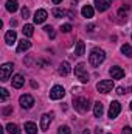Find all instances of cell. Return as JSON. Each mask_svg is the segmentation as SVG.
Returning a JSON list of instances; mask_svg holds the SVG:
<instances>
[{
	"mask_svg": "<svg viewBox=\"0 0 132 134\" xmlns=\"http://www.w3.org/2000/svg\"><path fill=\"white\" fill-rule=\"evenodd\" d=\"M104 59H106V53L103 50H99V48H93L90 52V55H89V63L93 67H98L99 64H103Z\"/></svg>",
	"mask_w": 132,
	"mask_h": 134,
	"instance_id": "cell-1",
	"label": "cell"
},
{
	"mask_svg": "<svg viewBox=\"0 0 132 134\" xmlns=\"http://www.w3.org/2000/svg\"><path fill=\"white\" fill-rule=\"evenodd\" d=\"M73 106H75V109L78 112L84 114V112H87L90 109V101H89V98H86V97H76L73 100Z\"/></svg>",
	"mask_w": 132,
	"mask_h": 134,
	"instance_id": "cell-2",
	"label": "cell"
},
{
	"mask_svg": "<svg viewBox=\"0 0 132 134\" xmlns=\"http://www.w3.org/2000/svg\"><path fill=\"white\" fill-rule=\"evenodd\" d=\"M75 75H76V78H78L81 83H89V73H87L86 66H84L82 63H79L78 66L75 67Z\"/></svg>",
	"mask_w": 132,
	"mask_h": 134,
	"instance_id": "cell-3",
	"label": "cell"
},
{
	"mask_svg": "<svg viewBox=\"0 0 132 134\" xmlns=\"http://www.w3.org/2000/svg\"><path fill=\"white\" fill-rule=\"evenodd\" d=\"M13 69H14L13 63H5L3 66L0 67V80L2 81H8L9 76L13 75Z\"/></svg>",
	"mask_w": 132,
	"mask_h": 134,
	"instance_id": "cell-4",
	"label": "cell"
},
{
	"mask_svg": "<svg viewBox=\"0 0 132 134\" xmlns=\"http://www.w3.org/2000/svg\"><path fill=\"white\" fill-rule=\"evenodd\" d=\"M97 89L101 94H109L113 89V81L112 80H103V81H99L97 84Z\"/></svg>",
	"mask_w": 132,
	"mask_h": 134,
	"instance_id": "cell-5",
	"label": "cell"
},
{
	"mask_svg": "<svg viewBox=\"0 0 132 134\" xmlns=\"http://www.w3.org/2000/svg\"><path fill=\"white\" fill-rule=\"evenodd\" d=\"M65 95V91L62 86H53V89L50 91V98L51 100H61Z\"/></svg>",
	"mask_w": 132,
	"mask_h": 134,
	"instance_id": "cell-6",
	"label": "cell"
},
{
	"mask_svg": "<svg viewBox=\"0 0 132 134\" xmlns=\"http://www.w3.org/2000/svg\"><path fill=\"white\" fill-rule=\"evenodd\" d=\"M19 103H20V106H22V108H25V109H30V108L34 104V98L30 95V94H25V95H20Z\"/></svg>",
	"mask_w": 132,
	"mask_h": 134,
	"instance_id": "cell-7",
	"label": "cell"
},
{
	"mask_svg": "<svg viewBox=\"0 0 132 134\" xmlns=\"http://www.w3.org/2000/svg\"><path fill=\"white\" fill-rule=\"evenodd\" d=\"M120 111H121V104L118 101H112L110 106H109V117L110 119H117L118 114H120Z\"/></svg>",
	"mask_w": 132,
	"mask_h": 134,
	"instance_id": "cell-8",
	"label": "cell"
},
{
	"mask_svg": "<svg viewBox=\"0 0 132 134\" xmlns=\"http://www.w3.org/2000/svg\"><path fill=\"white\" fill-rule=\"evenodd\" d=\"M48 17V14H47V11L45 9H37L36 13H34V22L36 24H44L45 22V19Z\"/></svg>",
	"mask_w": 132,
	"mask_h": 134,
	"instance_id": "cell-9",
	"label": "cell"
},
{
	"mask_svg": "<svg viewBox=\"0 0 132 134\" xmlns=\"http://www.w3.org/2000/svg\"><path fill=\"white\" fill-rule=\"evenodd\" d=\"M110 5H112V0H95V6H97V9H98L99 13L109 9Z\"/></svg>",
	"mask_w": 132,
	"mask_h": 134,
	"instance_id": "cell-10",
	"label": "cell"
},
{
	"mask_svg": "<svg viewBox=\"0 0 132 134\" xmlns=\"http://www.w3.org/2000/svg\"><path fill=\"white\" fill-rule=\"evenodd\" d=\"M110 75H112V78L113 80H121L123 76H124V70L121 69V67H118V66H115V67H110Z\"/></svg>",
	"mask_w": 132,
	"mask_h": 134,
	"instance_id": "cell-11",
	"label": "cell"
},
{
	"mask_svg": "<svg viewBox=\"0 0 132 134\" xmlns=\"http://www.w3.org/2000/svg\"><path fill=\"white\" fill-rule=\"evenodd\" d=\"M30 47H31V42H30L28 39H22V41H19V44H17V52H19V53L27 52Z\"/></svg>",
	"mask_w": 132,
	"mask_h": 134,
	"instance_id": "cell-12",
	"label": "cell"
},
{
	"mask_svg": "<svg viewBox=\"0 0 132 134\" xmlns=\"http://www.w3.org/2000/svg\"><path fill=\"white\" fill-rule=\"evenodd\" d=\"M23 83H25V80H23V76L22 75H14L13 76V87H16V89H20L22 86H23Z\"/></svg>",
	"mask_w": 132,
	"mask_h": 134,
	"instance_id": "cell-13",
	"label": "cell"
},
{
	"mask_svg": "<svg viewBox=\"0 0 132 134\" xmlns=\"http://www.w3.org/2000/svg\"><path fill=\"white\" fill-rule=\"evenodd\" d=\"M50 123H51V115H48V114H44L42 117H40V130H47L48 126H50Z\"/></svg>",
	"mask_w": 132,
	"mask_h": 134,
	"instance_id": "cell-14",
	"label": "cell"
},
{
	"mask_svg": "<svg viewBox=\"0 0 132 134\" xmlns=\"http://www.w3.org/2000/svg\"><path fill=\"white\" fill-rule=\"evenodd\" d=\"M16 39H17V34H16V31H14V30L6 31V34H5V42H6L8 45H11L13 42H16Z\"/></svg>",
	"mask_w": 132,
	"mask_h": 134,
	"instance_id": "cell-15",
	"label": "cell"
},
{
	"mask_svg": "<svg viewBox=\"0 0 132 134\" xmlns=\"http://www.w3.org/2000/svg\"><path fill=\"white\" fill-rule=\"evenodd\" d=\"M81 14H82L86 19H90V17H93V8H92L90 5H84L82 9H81Z\"/></svg>",
	"mask_w": 132,
	"mask_h": 134,
	"instance_id": "cell-16",
	"label": "cell"
},
{
	"mask_svg": "<svg viewBox=\"0 0 132 134\" xmlns=\"http://www.w3.org/2000/svg\"><path fill=\"white\" fill-rule=\"evenodd\" d=\"M84 52H86L84 42H82V41H78V42H76V48H75V55H76V56H82Z\"/></svg>",
	"mask_w": 132,
	"mask_h": 134,
	"instance_id": "cell-17",
	"label": "cell"
},
{
	"mask_svg": "<svg viewBox=\"0 0 132 134\" xmlns=\"http://www.w3.org/2000/svg\"><path fill=\"white\" fill-rule=\"evenodd\" d=\"M17 8H19L17 0H6V9H8L9 13H16Z\"/></svg>",
	"mask_w": 132,
	"mask_h": 134,
	"instance_id": "cell-18",
	"label": "cell"
},
{
	"mask_svg": "<svg viewBox=\"0 0 132 134\" xmlns=\"http://www.w3.org/2000/svg\"><path fill=\"white\" fill-rule=\"evenodd\" d=\"M22 33L25 34L27 37H31V36L34 34V27L31 25V24H25L23 28H22Z\"/></svg>",
	"mask_w": 132,
	"mask_h": 134,
	"instance_id": "cell-19",
	"label": "cell"
},
{
	"mask_svg": "<svg viewBox=\"0 0 132 134\" xmlns=\"http://www.w3.org/2000/svg\"><path fill=\"white\" fill-rule=\"evenodd\" d=\"M25 131H27V134H37V126H36V123L27 122V123H25Z\"/></svg>",
	"mask_w": 132,
	"mask_h": 134,
	"instance_id": "cell-20",
	"label": "cell"
},
{
	"mask_svg": "<svg viewBox=\"0 0 132 134\" xmlns=\"http://www.w3.org/2000/svg\"><path fill=\"white\" fill-rule=\"evenodd\" d=\"M70 72H71V67H70V64H68L67 61H64V63H62V64L59 66V73L65 76V75H68Z\"/></svg>",
	"mask_w": 132,
	"mask_h": 134,
	"instance_id": "cell-21",
	"label": "cell"
},
{
	"mask_svg": "<svg viewBox=\"0 0 132 134\" xmlns=\"http://www.w3.org/2000/svg\"><path fill=\"white\" fill-rule=\"evenodd\" d=\"M103 112H104V108H103V104L101 103H95L93 104V114H95V117H101L103 115Z\"/></svg>",
	"mask_w": 132,
	"mask_h": 134,
	"instance_id": "cell-22",
	"label": "cell"
},
{
	"mask_svg": "<svg viewBox=\"0 0 132 134\" xmlns=\"http://www.w3.org/2000/svg\"><path fill=\"white\" fill-rule=\"evenodd\" d=\"M6 131L9 134H20V130H19V126L16 123H8L6 125Z\"/></svg>",
	"mask_w": 132,
	"mask_h": 134,
	"instance_id": "cell-23",
	"label": "cell"
},
{
	"mask_svg": "<svg viewBox=\"0 0 132 134\" xmlns=\"http://www.w3.org/2000/svg\"><path fill=\"white\" fill-rule=\"evenodd\" d=\"M121 53L126 55L128 58H132V47L129 45V44H124V45L121 47Z\"/></svg>",
	"mask_w": 132,
	"mask_h": 134,
	"instance_id": "cell-24",
	"label": "cell"
},
{
	"mask_svg": "<svg viewBox=\"0 0 132 134\" xmlns=\"http://www.w3.org/2000/svg\"><path fill=\"white\" fill-rule=\"evenodd\" d=\"M65 14H67L65 9H61V8H55V9H53V16H55V17H64Z\"/></svg>",
	"mask_w": 132,
	"mask_h": 134,
	"instance_id": "cell-25",
	"label": "cell"
},
{
	"mask_svg": "<svg viewBox=\"0 0 132 134\" xmlns=\"http://www.w3.org/2000/svg\"><path fill=\"white\" fill-rule=\"evenodd\" d=\"M70 128L68 126H59V130H58V134H70Z\"/></svg>",
	"mask_w": 132,
	"mask_h": 134,
	"instance_id": "cell-26",
	"label": "cell"
},
{
	"mask_svg": "<svg viewBox=\"0 0 132 134\" xmlns=\"http://www.w3.org/2000/svg\"><path fill=\"white\" fill-rule=\"evenodd\" d=\"M0 95H2V97H0L2 101H5L6 98H8V91H6L5 87H2V89H0Z\"/></svg>",
	"mask_w": 132,
	"mask_h": 134,
	"instance_id": "cell-27",
	"label": "cell"
},
{
	"mask_svg": "<svg viewBox=\"0 0 132 134\" xmlns=\"http://www.w3.org/2000/svg\"><path fill=\"white\" fill-rule=\"evenodd\" d=\"M61 30H62L64 33H68V31L71 30V25H70V24H64V25L61 27Z\"/></svg>",
	"mask_w": 132,
	"mask_h": 134,
	"instance_id": "cell-28",
	"label": "cell"
},
{
	"mask_svg": "<svg viewBox=\"0 0 132 134\" xmlns=\"http://www.w3.org/2000/svg\"><path fill=\"white\" fill-rule=\"evenodd\" d=\"M44 30H45V31H47V33L50 34V37H51V39H53V37H55V31H53V28H51V27H45V28H44Z\"/></svg>",
	"mask_w": 132,
	"mask_h": 134,
	"instance_id": "cell-29",
	"label": "cell"
},
{
	"mask_svg": "<svg viewBox=\"0 0 132 134\" xmlns=\"http://www.w3.org/2000/svg\"><path fill=\"white\" fill-rule=\"evenodd\" d=\"M22 16L27 19V17L30 16V9H28V8H22Z\"/></svg>",
	"mask_w": 132,
	"mask_h": 134,
	"instance_id": "cell-30",
	"label": "cell"
},
{
	"mask_svg": "<svg viewBox=\"0 0 132 134\" xmlns=\"http://www.w3.org/2000/svg\"><path fill=\"white\" fill-rule=\"evenodd\" d=\"M121 134H132V128L124 126V128H123V131H121Z\"/></svg>",
	"mask_w": 132,
	"mask_h": 134,
	"instance_id": "cell-31",
	"label": "cell"
},
{
	"mask_svg": "<svg viewBox=\"0 0 132 134\" xmlns=\"http://www.w3.org/2000/svg\"><path fill=\"white\" fill-rule=\"evenodd\" d=\"M117 94H118V95H124V94H126V89H124V87H118V89H117Z\"/></svg>",
	"mask_w": 132,
	"mask_h": 134,
	"instance_id": "cell-32",
	"label": "cell"
},
{
	"mask_svg": "<svg viewBox=\"0 0 132 134\" xmlns=\"http://www.w3.org/2000/svg\"><path fill=\"white\" fill-rule=\"evenodd\" d=\"M9 112H11V108H5L3 109V115H8Z\"/></svg>",
	"mask_w": 132,
	"mask_h": 134,
	"instance_id": "cell-33",
	"label": "cell"
},
{
	"mask_svg": "<svg viewBox=\"0 0 132 134\" xmlns=\"http://www.w3.org/2000/svg\"><path fill=\"white\" fill-rule=\"evenodd\" d=\"M95 134H103V130L101 128H95Z\"/></svg>",
	"mask_w": 132,
	"mask_h": 134,
	"instance_id": "cell-34",
	"label": "cell"
},
{
	"mask_svg": "<svg viewBox=\"0 0 132 134\" xmlns=\"http://www.w3.org/2000/svg\"><path fill=\"white\" fill-rule=\"evenodd\" d=\"M51 2H53V3H55V5H58V3H61V2H62V0H51Z\"/></svg>",
	"mask_w": 132,
	"mask_h": 134,
	"instance_id": "cell-35",
	"label": "cell"
},
{
	"mask_svg": "<svg viewBox=\"0 0 132 134\" xmlns=\"http://www.w3.org/2000/svg\"><path fill=\"white\" fill-rule=\"evenodd\" d=\"M82 134H90V133H89V130H86V131H84Z\"/></svg>",
	"mask_w": 132,
	"mask_h": 134,
	"instance_id": "cell-36",
	"label": "cell"
},
{
	"mask_svg": "<svg viewBox=\"0 0 132 134\" xmlns=\"http://www.w3.org/2000/svg\"><path fill=\"white\" fill-rule=\"evenodd\" d=\"M131 109H132V101H131Z\"/></svg>",
	"mask_w": 132,
	"mask_h": 134,
	"instance_id": "cell-37",
	"label": "cell"
},
{
	"mask_svg": "<svg viewBox=\"0 0 132 134\" xmlns=\"http://www.w3.org/2000/svg\"><path fill=\"white\" fill-rule=\"evenodd\" d=\"M131 92H132V87H131Z\"/></svg>",
	"mask_w": 132,
	"mask_h": 134,
	"instance_id": "cell-38",
	"label": "cell"
},
{
	"mask_svg": "<svg viewBox=\"0 0 132 134\" xmlns=\"http://www.w3.org/2000/svg\"><path fill=\"white\" fill-rule=\"evenodd\" d=\"M131 37H132V36H131Z\"/></svg>",
	"mask_w": 132,
	"mask_h": 134,
	"instance_id": "cell-39",
	"label": "cell"
}]
</instances>
